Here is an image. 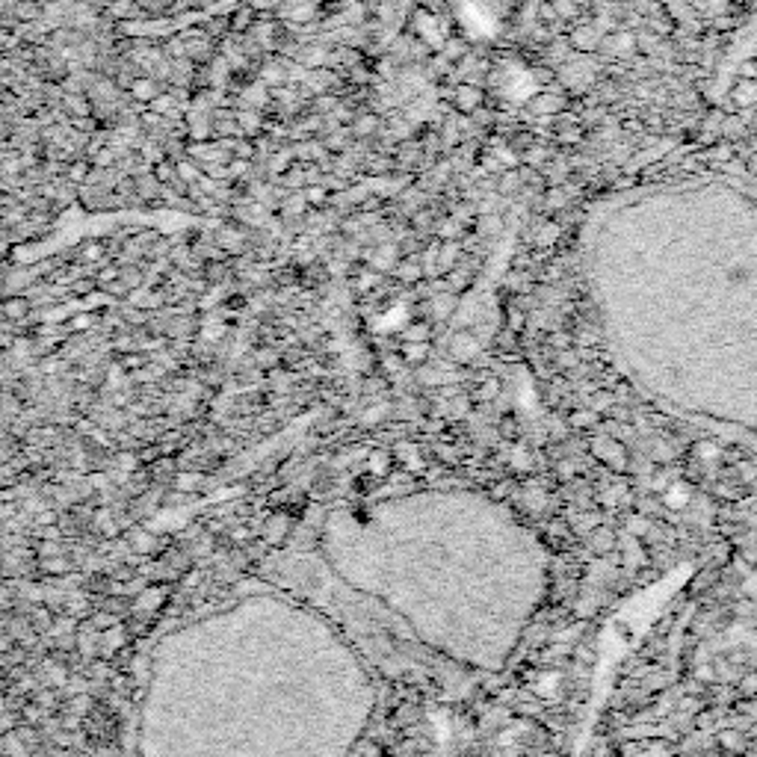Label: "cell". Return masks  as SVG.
Listing matches in <instances>:
<instances>
[{
  "label": "cell",
  "mask_w": 757,
  "mask_h": 757,
  "mask_svg": "<svg viewBox=\"0 0 757 757\" xmlns=\"http://www.w3.org/2000/svg\"><path fill=\"white\" fill-rule=\"evenodd\" d=\"M474 352H477L474 338H456L453 341V355L456 358H467V355H474Z\"/></svg>",
  "instance_id": "obj_18"
},
{
  "label": "cell",
  "mask_w": 757,
  "mask_h": 757,
  "mask_svg": "<svg viewBox=\"0 0 757 757\" xmlns=\"http://www.w3.org/2000/svg\"><path fill=\"white\" fill-rule=\"evenodd\" d=\"M402 338H406V341H426L429 338V326L426 323H414V326L406 329V334H402Z\"/></svg>",
  "instance_id": "obj_22"
},
{
  "label": "cell",
  "mask_w": 757,
  "mask_h": 757,
  "mask_svg": "<svg viewBox=\"0 0 757 757\" xmlns=\"http://www.w3.org/2000/svg\"><path fill=\"white\" fill-rule=\"evenodd\" d=\"M613 402H615V394H610V391H598L595 399L588 402V409H592L595 414H607V411L613 409Z\"/></svg>",
  "instance_id": "obj_14"
},
{
  "label": "cell",
  "mask_w": 757,
  "mask_h": 757,
  "mask_svg": "<svg viewBox=\"0 0 757 757\" xmlns=\"http://www.w3.org/2000/svg\"><path fill=\"white\" fill-rule=\"evenodd\" d=\"M571 42H574L580 50H592V47H598V30L595 27H580Z\"/></svg>",
  "instance_id": "obj_10"
},
{
  "label": "cell",
  "mask_w": 757,
  "mask_h": 757,
  "mask_svg": "<svg viewBox=\"0 0 757 757\" xmlns=\"http://www.w3.org/2000/svg\"><path fill=\"white\" fill-rule=\"evenodd\" d=\"M559 683V675H553V671H547L545 678H538L535 681V695H553V689H557Z\"/></svg>",
  "instance_id": "obj_17"
},
{
  "label": "cell",
  "mask_w": 757,
  "mask_h": 757,
  "mask_svg": "<svg viewBox=\"0 0 757 757\" xmlns=\"http://www.w3.org/2000/svg\"><path fill=\"white\" fill-rule=\"evenodd\" d=\"M130 547L137 553H142V557H148V553H154L160 547V542H157V535L151 530H133L130 533Z\"/></svg>",
  "instance_id": "obj_3"
},
{
  "label": "cell",
  "mask_w": 757,
  "mask_h": 757,
  "mask_svg": "<svg viewBox=\"0 0 757 757\" xmlns=\"http://www.w3.org/2000/svg\"><path fill=\"white\" fill-rule=\"evenodd\" d=\"M113 278H119V269H115V266H110V269H104V273H101V275H98V281H101V284H107V281H113Z\"/></svg>",
  "instance_id": "obj_42"
},
{
  "label": "cell",
  "mask_w": 757,
  "mask_h": 757,
  "mask_svg": "<svg viewBox=\"0 0 757 757\" xmlns=\"http://www.w3.org/2000/svg\"><path fill=\"white\" fill-rule=\"evenodd\" d=\"M258 364H266V367H273V364H275V352H269V349L258 352Z\"/></svg>",
  "instance_id": "obj_40"
},
{
  "label": "cell",
  "mask_w": 757,
  "mask_h": 757,
  "mask_svg": "<svg viewBox=\"0 0 757 757\" xmlns=\"http://www.w3.org/2000/svg\"><path fill=\"white\" fill-rule=\"evenodd\" d=\"M101 255H104V249H101L98 243H95V246H86V249H83V258H86V261H98Z\"/></svg>",
  "instance_id": "obj_38"
},
{
  "label": "cell",
  "mask_w": 757,
  "mask_h": 757,
  "mask_svg": "<svg viewBox=\"0 0 757 757\" xmlns=\"http://www.w3.org/2000/svg\"><path fill=\"white\" fill-rule=\"evenodd\" d=\"M743 77H746V80H751V77H754V62H751V59L743 65Z\"/></svg>",
  "instance_id": "obj_45"
},
{
  "label": "cell",
  "mask_w": 757,
  "mask_h": 757,
  "mask_svg": "<svg viewBox=\"0 0 757 757\" xmlns=\"http://www.w3.org/2000/svg\"><path fill=\"white\" fill-rule=\"evenodd\" d=\"M4 314H6L9 319H27V314H30L27 299H21V296L6 299V302H4Z\"/></svg>",
  "instance_id": "obj_9"
},
{
  "label": "cell",
  "mask_w": 757,
  "mask_h": 757,
  "mask_svg": "<svg viewBox=\"0 0 757 757\" xmlns=\"http://www.w3.org/2000/svg\"><path fill=\"white\" fill-rule=\"evenodd\" d=\"M456 104H459V110H465V113H474V110L482 104V92L465 83V86H459V92H456Z\"/></svg>",
  "instance_id": "obj_5"
},
{
  "label": "cell",
  "mask_w": 757,
  "mask_h": 757,
  "mask_svg": "<svg viewBox=\"0 0 757 757\" xmlns=\"http://www.w3.org/2000/svg\"><path fill=\"white\" fill-rule=\"evenodd\" d=\"M595 420H598V414H595L592 409H588V411H574L568 423H571V426H577V429H588V426L595 423Z\"/></svg>",
  "instance_id": "obj_19"
},
{
  "label": "cell",
  "mask_w": 757,
  "mask_h": 757,
  "mask_svg": "<svg viewBox=\"0 0 757 757\" xmlns=\"http://www.w3.org/2000/svg\"><path fill=\"white\" fill-rule=\"evenodd\" d=\"M45 716H47V713L39 707L36 701H30V704H24V707H21V722H27V725H39V722H42Z\"/></svg>",
  "instance_id": "obj_15"
},
{
  "label": "cell",
  "mask_w": 757,
  "mask_h": 757,
  "mask_svg": "<svg viewBox=\"0 0 757 757\" xmlns=\"http://www.w3.org/2000/svg\"><path fill=\"white\" fill-rule=\"evenodd\" d=\"M160 601H163V592H160V588H148V592L137 601V610H154Z\"/></svg>",
  "instance_id": "obj_20"
},
{
  "label": "cell",
  "mask_w": 757,
  "mask_h": 757,
  "mask_svg": "<svg viewBox=\"0 0 757 757\" xmlns=\"http://www.w3.org/2000/svg\"><path fill=\"white\" fill-rule=\"evenodd\" d=\"M734 104L736 107H751L754 104V83L751 80H743L739 86L734 89Z\"/></svg>",
  "instance_id": "obj_12"
},
{
  "label": "cell",
  "mask_w": 757,
  "mask_h": 757,
  "mask_svg": "<svg viewBox=\"0 0 757 757\" xmlns=\"http://www.w3.org/2000/svg\"><path fill=\"white\" fill-rule=\"evenodd\" d=\"M438 231H441V237H444V240H453V237H456V234H459V225L450 220V222H441V228H438Z\"/></svg>",
  "instance_id": "obj_34"
},
{
  "label": "cell",
  "mask_w": 757,
  "mask_h": 757,
  "mask_svg": "<svg viewBox=\"0 0 757 757\" xmlns=\"http://www.w3.org/2000/svg\"><path fill=\"white\" fill-rule=\"evenodd\" d=\"M689 497H693V491H689L686 482H668L666 489H663L660 506L668 509V512H683L689 506Z\"/></svg>",
  "instance_id": "obj_1"
},
{
  "label": "cell",
  "mask_w": 757,
  "mask_h": 757,
  "mask_svg": "<svg viewBox=\"0 0 757 757\" xmlns=\"http://www.w3.org/2000/svg\"><path fill=\"white\" fill-rule=\"evenodd\" d=\"M154 178H157V183H166V181H175L178 175H175V169L169 163H157V169H154Z\"/></svg>",
  "instance_id": "obj_26"
},
{
  "label": "cell",
  "mask_w": 757,
  "mask_h": 757,
  "mask_svg": "<svg viewBox=\"0 0 757 757\" xmlns=\"http://www.w3.org/2000/svg\"><path fill=\"white\" fill-rule=\"evenodd\" d=\"M426 355H429V346H426V341H406V346H402V358H406V361H411V364L423 361Z\"/></svg>",
  "instance_id": "obj_8"
},
{
  "label": "cell",
  "mask_w": 757,
  "mask_h": 757,
  "mask_svg": "<svg viewBox=\"0 0 757 757\" xmlns=\"http://www.w3.org/2000/svg\"><path fill=\"white\" fill-rule=\"evenodd\" d=\"M719 739H722V746H725V749H736V751L743 749V739H739L734 731H725V734H722Z\"/></svg>",
  "instance_id": "obj_32"
},
{
  "label": "cell",
  "mask_w": 757,
  "mask_h": 757,
  "mask_svg": "<svg viewBox=\"0 0 757 757\" xmlns=\"http://www.w3.org/2000/svg\"><path fill=\"white\" fill-rule=\"evenodd\" d=\"M557 361H559V367H574V364H577V352L559 349V352H557Z\"/></svg>",
  "instance_id": "obj_33"
},
{
  "label": "cell",
  "mask_w": 757,
  "mask_h": 757,
  "mask_svg": "<svg viewBox=\"0 0 757 757\" xmlns=\"http://www.w3.org/2000/svg\"><path fill=\"white\" fill-rule=\"evenodd\" d=\"M24 618H27V625H30L33 630H36L39 636H45V633L50 630V625H54V613H50V610L45 607V603H42V607H30Z\"/></svg>",
  "instance_id": "obj_2"
},
{
  "label": "cell",
  "mask_w": 757,
  "mask_h": 757,
  "mask_svg": "<svg viewBox=\"0 0 757 757\" xmlns=\"http://www.w3.org/2000/svg\"><path fill=\"white\" fill-rule=\"evenodd\" d=\"M391 453L388 450H376L373 456H370V462H367V467H370V474L373 477H388L391 474Z\"/></svg>",
  "instance_id": "obj_6"
},
{
  "label": "cell",
  "mask_w": 757,
  "mask_h": 757,
  "mask_svg": "<svg viewBox=\"0 0 757 757\" xmlns=\"http://www.w3.org/2000/svg\"><path fill=\"white\" fill-rule=\"evenodd\" d=\"M140 364H142V358H130V355L125 358V367H140Z\"/></svg>",
  "instance_id": "obj_46"
},
{
  "label": "cell",
  "mask_w": 757,
  "mask_h": 757,
  "mask_svg": "<svg viewBox=\"0 0 757 757\" xmlns=\"http://www.w3.org/2000/svg\"><path fill=\"white\" fill-rule=\"evenodd\" d=\"M113 157H115V154H113V151L107 148V151H101V154H98V160H95V163L101 166V169H107V166L113 163Z\"/></svg>",
  "instance_id": "obj_39"
},
{
  "label": "cell",
  "mask_w": 757,
  "mask_h": 757,
  "mask_svg": "<svg viewBox=\"0 0 757 757\" xmlns=\"http://www.w3.org/2000/svg\"><path fill=\"white\" fill-rule=\"evenodd\" d=\"M559 234H562V231H559V225H557V222H547L545 228H538V246H545V249H547V246H553V243H557V237H559Z\"/></svg>",
  "instance_id": "obj_16"
},
{
  "label": "cell",
  "mask_w": 757,
  "mask_h": 757,
  "mask_svg": "<svg viewBox=\"0 0 757 757\" xmlns=\"http://www.w3.org/2000/svg\"><path fill=\"white\" fill-rule=\"evenodd\" d=\"M115 462H119V470H125V474H133V470H137V456H130V453H119Z\"/></svg>",
  "instance_id": "obj_27"
},
{
  "label": "cell",
  "mask_w": 757,
  "mask_h": 757,
  "mask_svg": "<svg viewBox=\"0 0 757 757\" xmlns=\"http://www.w3.org/2000/svg\"><path fill=\"white\" fill-rule=\"evenodd\" d=\"M615 545V535H613V530H607V527H595V533H592V553H607L610 547Z\"/></svg>",
  "instance_id": "obj_7"
},
{
  "label": "cell",
  "mask_w": 757,
  "mask_h": 757,
  "mask_svg": "<svg viewBox=\"0 0 757 757\" xmlns=\"http://www.w3.org/2000/svg\"><path fill=\"white\" fill-rule=\"evenodd\" d=\"M355 130H358V133H370V130H376V119H373V115H364V119L355 125Z\"/></svg>",
  "instance_id": "obj_37"
},
{
  "label": "cell",
  "mask_w": 757,
  "mask_h": 757,
  "mask_svg": "<svg viewBox=\"0 0 757 757\" xmlns=\"http://www.w3.org/2000/svg\"><path fill=\"white\" fill-rule=\"evenodd\" d=\"M574 4H577V6H580V4H586V0H574Z\"/></svg>",
  "instance_id": "obj_47"
},
{
  "label": "cell",
  "mask_w": 757,
  "mask_h": 757,
  "mask_svg": "<svg viewBox=\"0 0 757 757\" xmlns=\"http://www.w3.org/2000/svg\"><path fill=\"white\" fill-rule=\"evenodd\" d=\"M509 491H512V489H509V485H506V482H500V485H494V497H500V500H503V497H506Z\"/></svg>",
  "instance_id": "obj_44"
},
{
  "label": "cell",
  "mask_w": 757,
  "mask_h": 757,
  "mask_svg": "<svg viewBox=\"0 0 757 757\" xmlns=\"http://www.w3.org/2000/svg\"><path fill=\"white\" fill-rule=\"evenodd\" d=\"M456 255H459L456 246H444V251H441V269H453V266H456Z\"/></svg>",
  "instance_id": "obj_29"
},
{
  "label": "cell",
  "mask_w": 757,
  "mask_h": 757,
  "mask_svg": "<svg viewBox=\"0 0 757 757\" xmlns=\"http://www.w3.org/2000/svg\"><path fill=\"white\" fill-rule=\"evenodd\" d=\"M693 456L698 459V462H710V459H719L722 456V444L719 441H698L695 444V453Z\"/></svg>",
  "instance_id": "obj_11"
},
{
  "label": "cell",
  "mask_w": 757,
  "mask_h": 757,
  "mask_svg": "<svg viewBox=\"0 0 757 757\" xmlns=\"http://www.w3.org/2000/svg\"><path fill=\"white\" fill-rule=\"evenodd\" d=\"M571 341H574V338H571L568 331H553L550 338H547V343H550L553 349H568V346H571Z\"/></svg>",
  "instance_id": "obj_24"
},
{
  "label": "cell",
  "mask_w": 757,
  "mask_h": 757,
  "mask_svg": "<svg viewBox=\"0 0 757 757\" xmlns=\"http://www.w3.org/2000/svg\"><path fill=\"white\" fill-rule=\"evenodd\" d=\"M261 77H263V83H269V86H275V83H284V72H278L275 65H266Z\"/></svg>",
  "instance_id": "obj_30"
},
{
  "label": "cell",
  "mask_w": 757,
  "mask_h": 757,
  "mask_svg": "<svg viewBox=\"0 0 757 757\" xmlns=\"http://www.w3.org/2000/svg\"><path fill=\"white\" fill-rule=\"evenodd\" d=\"M302 198H305V205H311V207H323L329 193H326V187H319V183H311V187H305V193H302Z\"/></svg>",
  "instance_id": "obj_13"
},
{
  "label": "cell",
  "mask_w": 757,
  "mask_h": 757,
  "mask_svg": "<svg viewBox=\"0 0 757 757\" xmlns=\"http://www.w3.org/2000/svg\"><path fill=\"white\" fill-rule=\"evenodd\" d=\"M86 175H89V166L86 163H72V169H69V178L72 181H86Z\"/></svg>",
  "instance_id": "obj_31"
},
{
  "label": "cell",
  "mask_w": 757,
  "mask_h": 757,
  "mask_svg": "<svg viewBox=\"0 0 757 757\" xmlns=\"http://www.w3.org/2000/svg\"><path fill=\"white\" fill-rule=\"evenodd\" d=\"M743 695H749V698L754 695V675H751V671L743 678Z\"/></svg>",
  "instance_id": "obj_41"
},
{
  "label": "cell",
  "mask_w": 757,
  "mask_h": 757,
  "mask_svg": "<svg viewBox=\"0 0 757 757\" xmlns=\"http://www.w3.org/2000/svg\"><path fill=\"white\" fill-rule=\"evenodd\" d=\"M553 9H557V15H562V18H574V15H577V4H574V0H559V4H553Z\"/></svg>",
  "instance_id": "obj_25"
},
{
  "label": "cell",
  "mask_w": 757,
  "mask_h": 757,
  "mask_svg": "<svg viewBox=\"0 0 757 757\" xmlns=\"http://www.w3.org/2000/svg\"><path fill=\"white\" fill-rule=\"evenodd\" d=\"M399 275L406 278V281H411V278H417V275H420V266H417V263H406V266H399Z\"/></svg>",
  "instance_id": "obj_35"
},
{
  "label": "cell",
  "mask_w": 757,
  "mask_h": 757,
  "mask_svg": "<svg viewBox=\"0 0 757 757\" xmlns=\"http://www.w3.org/2000/svg\"><path fill=\"white\" fill-rule=\"evenodd\" d=\"M175 175H181L183 181H198V169L193 163H178L175 166Z\"/></svg>",
  "instance_id": "obj_28"
},
{
  "label": "cell",
  "mask_w": 757,
  "mask_h": 757,
  "mask_svg": "<svg viewBox=\"0 0 757 757\" xmlns=\"http://www.w3.org/2000/svg\"><path fill=\"white\" fill-rule=\"evenodd\" d=\"M133 95L142 98V101H151V98L157 95V89H154V83H151V80H137V83H133Z\"/></svg>",
  "instance_id": "obj_21"
},
{
  "label": "cell",
  "mask_w": 757,
  "mask_h": 757,
  "mask_svg": "<svg viewBox=\"0 0 757 757\" xmlns=\"http://www.w3.org/2000/svg\"><path fill=\"white\" fill-rule=\"evenodd\" d=\"M175 482H178V489L190 491V489H198V482H201V474H178V477H175Z\"/></svg>",
  "instance_id": "obj_23"
},
{
  "label": "cell",
  "mask_w": 757,
  "mask_h": 757,
  "mask_svg": "<svg viewBox=\"0 0 757 757\" xmlns=\"http://www.w3.org/2000/svg\"><path fill=\"white\" fill-rule=\"evenodd\" d=\"M557 470H559V477H562V479H565V477L571 479V477L577 474V465H574V462H559V465H557Z\"/></svg>",
  "instance_id": "obj_36"
},
{
  "label": "cell",
  "mask_w": 757,
  "mask_h": 757,
  "mask_svg": "<svg viewBox=\"0 0 757 757\" xmlns=\"http://www.w3.org/2000/svg\"><path fill=\"white\" fill-rule=\"evenodd\" d=\"M39 565H42L45 574H50V577H65V574H72V571H74V562L65 557V553H59V557L39 559Z\"/></svg>",
  "instance_id": "obj_4"
},
{
  "label": "cell",
  "mask_w": 757,
  "mask_h": 757,
  "mask_svg": "<svg viewBox=\"0 0 757 757\" xmlns=\"http://www.w3.org/2000/svg\"><path fill=\"white\" fill-rule=\"evenodd\" d=\"M86 326H92V317H77L72 323V329H86Z\"/></svg>",
  "instance_id": "obj_43"
}]
</instances>
